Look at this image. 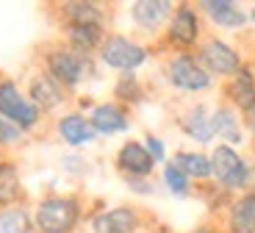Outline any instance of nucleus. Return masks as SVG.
I'll use <instances>...</instances> for the list:
<instances>
[{"label": "nucleus", "mask_w": 255, "mask_h": 233, "mask_svg": "<svg viewBox=\"0 0 255 233\" xmlns=\"http://www.w3.org/2000/svg\"><path fill=\"white\" fill-rule=\"evenodd\" d=\"M78 220H81V203L64 195L45 197L33 214V225L39 233H72Z\"/></svg>", "instance_id": "obj_1"}, {"label": "nucleus", "mask_w": 255, "mask_h": 233, "mask_svg": "<svg viewBox=\"0 0 255 233\" xmlns=\"http://www.w3.org/2000/svg\"><path fill=\"white\" fill-rule=\"evenodd\" d=\"M0 117L19 128V131L25 133L31 128L39 125L42 120V111L31 103V97L11 81V78L0 75Z\"/></svg>", "instance_id": "obj_2"}, {"label": "nucleus", "mask_w": 255, "mask_h": 233, "mask_svg": "<svg viewBox=\"0 0 255 233\" xmlns=\"http://www.w3.org/2000/svg\"><path fill=\"white\" fill-rule=\"evenodd\" d=\"M92 61L89 56L75 53L72 47H56L47 53V75L61 86H78L83 78H89Z\"/></svg>", "instance_id": "obj_3"}, {"label": "nucleus", "mask_w": 255, "mask_h": 233, "mask_svg": "<svg viewBox=\"0 0 255 233\" xmlns=\"http://www.w3.org/2000/svg\"><path fill=\"white\" fill-rule=\"evenodd\" d=\"M100 58L111 69L133 72L136 67H141L147 61V50L128 36H109V39H103V44H100Z\"/></svg>", "instance_id": "obj_4"}, {"label": "nucleus", "mask_w": 255, "mask_h": 233, "mask_svg": "<svg viewBox=\"0 0 255 233\" xmlns=\"http://www.w3.org/2000/svg\"><path fill=\"white\" fill-rule=\"evenodd\" d=\"M166 75H169L172 86L180 92H203L211 86V75L205 72L200 58L191 56V53H178L166 67Z\"/></svg>", "instance_id": "obj_5"}, {"label": "nucleus", "mask_w": 255, "mask_h": 233, "mask_svg": "<svg viewBox=\"0 0 255 233\" xmlns=\"http://www.w3.org/2000/svg\"><path fill=\"white\" fill-rule=\"evenodd\" d=\"M211 170H214L217 181L222 183L225 189H239V186H244L247 178H250L247 164H244L242 156H239L230 145H219L217 150H214V156H211Z\"/></svg>", "instance_id": "obj_6"}, {"label": "nucleus", "mask_w": 255, "mask_h": 233, "mask_svg": "<svg viewBox=\"0 0 255 233\" xmlns=\"http://www.w3.org/2000/svg\"><path fill=\"white\" fill-rule=\"evenodd\" d=\"M200 64L205 67V72H214V75H236L242 69L239 61V53L230 47L222 39H208V42L200 47Z\"/></svg>", "instance_id": "obj_7"}, {"label": "nucleus", "mask_w": 255, "mask_h": 233, "mask_svg": "<svg viewBox=\"0 0 255 233\" xmlns=\"http://www.w3.org/2000/svg\"><path fill=\"white\" fill-rule=\"evenodd\" d=\"M166 39L175 47H191V44L200 39V19L194 14L191 6H180L175 8L172 19H169V28H166Z\"/></svg>", "instance_id": "obj_8"}, {"label": "nucleus", "mask_w": 255, "mask_h": 233, "mask_svg": "<svg viewBox=\"0 0 255 233\" xmlns=\"http://www.w3.org/2000/svg\"><path fill=\"white\" fill-rule=\"evenodd\" d=\"M28 97L31 103L39 108V111H50V108H58L64 103V86L58 81H53L47 72H36L28 81Z\"/></svg>", "instance_id": "obj_9"}, {"label": "nucleus", "mask_w": 255, "mask_h": 233, "mask_svg": "<svg viewBox=\"0 0 255 233\" xmlns=\"http://www.w3.org/2000/svg\"><path fill=\"white\" fill-rule=\"evenodd\" d=\"M117 167L125 172L128 178H147L153 172L155 161L150 158L147 147L141 142H125L117 153Z\"/></svg>", "instance_id": "obj_10"}, {"label": "nucleus", "mask_w": 255, "mask_h": 233, "mask_svg": "<svg viewBox=\"0 0 255 233\" xmlns=\"http://www.w3.org/2000/svg\"><path fill=\"white\" fill-rule=\"evenodd\" d=\"M139 228V217H136L133 208H111V211H103L92 220V231L95 233H133Z\"/></svg>", "instance_id": "obj_11"}, {"label": "nucleus", "mask_w": 255, "mask_h": 233, "mask_svg": "<svg viewBox=\"0 0 255 233\" xmlns=\"http://www.w3.org/2000/svg\"><path fill=\"white\" fill-rule=\"evenodd\" d=\"M95 133H120V131H128L130 120H128V111L117 103H100V106L92 108V117H89Z\"/></svg>", "instance_id": "obj_12"}, {"label": "nucleus", "mask_w": 255, "mask_h": 233, "mask_svg": "<svg viewBox=\"0 0 255 233\" xmlns=\"http://www.w3.org/2000/svg\"><path fill=\"white\" fill-rule=\"evenodd\" d=\"M180 128L186 131V136H191L194 142H200V145H208L211 139L217 136V133H214V120H211V114L205 106H191L189 111L180 117Z\"/></svg>", "instance_id": "obj_13"}, {"label": "nucleus", "mask_w": 255, "mask_h": 233, "mask_svg": "<svg viewBox=\"0 0 255 233\" xmlns=\"http://www.w3.org/2000/svg\"><path fill=\"white\" fill-rule=\"evenodd\" d=\"M169 14H172V3H166V0H139V3L130 6L133 22L141 28H147V31L161 28V22H164Z\"/></svg>", "instance_id": "obj_14"}, {"label": "nucleus", "mask_w": 255, "mask_h": 233, "mask_svg": "<svg viewBox=\"0 0 255 233\" xmlns=\"http://www.w3.org/2000/svg\"><path fill=\"white\" fill-rule=\"evenodd\" d=\"M58 136L72 147H83L95 139V128L83 114H67L58 120Z\"/></svg>", "instance_id": "obj_15"}, {"label": "nucleus", "mask_w": 255, "mask_h": 233, "mask_svg": "<svg viewBox=\"0 0 255 233\" xmlns=\"http://www.w3.org/2000/svg\"><path fill=\"white\" fill-rule=\"evenodd\" d=\"M200 8H205V14L222 28H242L247 22V14L228 0H205V3H200Z\"/></svg>", "instance_id": "obj_16"}, {"label": "nucleus", "mask_w": 255, "mask_h": 233, "mask_svg": "<svg viewBox=\"0 0 255 233\" xmlns=\"http://www.w3.org/2000/svg\"><path fill=\"white\" fill-rule=\"evenodd\" d=\"M228 92L239 108H244L247 114H255V75L250 69H239L230 81Z\"/></svg>", "instance_id": "obj_17"}, {"label": "nucleus", "mask_w": 255, "mask_h": 233, "mask_svg": "<svg viewBox=\"0 0 255 233\" xmlns=\"http://www.w3.org/2000/svg\"><path fill=\"white\" fill-rule=\"evenodd\" d=\"M67 39L75 53L89 56L103 44V28L100 25H67Z\"/></svg>", "instance_id": "obj_18"}, {"label": "nucleus", "mask_w": 255, "mask_h": 233, "mask_svg": "<svg viewBox=\"0 0 255 233\" xmlns=\"http://www.w3.org/2000/svg\"><path fill=\"white\" fill-rule=\"evenodd\" d=\"M172 164L178 167L186 178H208V175H214V170H211V158L203 156V153H194V150L175 153Z\"/></svg>", "instance_id": "obj_19"}, {"label": "nucleus", "mask_w": 255, "mask_h": 233, "mask_svg": "<svg viewBox=\"0 0 255 233\" xmlns=\"http://www.w3.org/2000/svg\"><path fill=\"white\" fill-rule=\"evenodd\" d=\"M64 17L70 19V25H100L103 28V8L97 3H86V0L64 3Z\"/></svg>", "instance_id": "obj_20"}, {"label": "nucleus", "mask_w": 255, "mask_h": 233, "mask_svg": "<svg viewBox=\"0 0 255 233\" xmlns=\"http://www.w3.org/2000/svg\"><path fill=\"white\" fill-rule=\"evenodd\" d=\"M230 228H233V233H255V195H247L233 203Z\"/></svg>", "instance_id": "obj_21"}, {"label": "nucleus", "mask_w": 255, "mask_h": 233, "mask_svg": "<svg viewBox=\"0 0 255 233\" xmlns=\"http://www.w3.org/2000/svg\"><path fill=\"white\" fill-rule=\"evenodd\" d=\"M211 120H214V133L217 136H222L230 145H239L242 142V128H239L236 114L230 111V108H225V106L217 108V111L211 114Z\"/></svg>", "instance_id": "obj_22"}, {"label": "nucleus", "mask_w": 255, "mask_h": 233, "mask_svg": "<svg viewBox=\"0 0 255 233\" xmlns=\"http://www.w3.org/2000/svg\"><path fill=\"white\" fill-rule=\"evenodd\" d=\"M19 197V172L11 161H0V206L6 208Z\"/></svg>", "instance_id": "obj_23"}, {"label": "nucleus", "mask_w": 255, "mask_h": 233, "mask_svg": "<svg viewBox=\"0 0 255 233\" xmlns=\"http://www.w3.org/2000/svg\"><path fill=\"white\" fill-rule=\"evenodd\" d=\"M0 233H31V214L25 208H0Z\"/></svg>", "instance_id": "obj_24"}, {"label": "nucleus", "mask_w": 255, "mask_h": 233, "mask_svg": "<svg viewBox=\"0 0 255 233\" xmlns=\"http://www.w3.org/2000/svg\"><path fill=\"white\" fill-rule=\"evenodd\" d=\"M164 183L169 186L172 195H189V178H186L175 164H166L164 167Z\"/></svg>", "instance_id": "obj_25"}, {"label": "nucleus", "mask_w": 255, "mask_h": 233, "mask_svg": "<svg viewBox=\"0 0 255 233\" xmlns=\"http://www.w3.org/2000/svg\"><path fill=\"white\" fill-rule=\"evenodd\" d=\"M19 142H22V131H19L14 122L0 117V147H14V145H19Z\"/></svg>", "instance_id": "obj_26"}, {"label": "nucleus", "mask_w": 255, "mask_h": 233, "mask_svg": "<svg viewBox=\"0 0 255 233\" xmlns=\"http://www.w3.org/2000/svg\"><path fill=\"white\" fill-rule=\"evenodd\" d=\"M117 97H125V100H139V89H136V78L125 75L117 83Z\"/></svg>", "instance_id": "obj_27"}, {"label": "nucleus", "mask_w": 255, "mask_h": 233, "mask_svg": "<svg viewBox=\"0 0 255 233\" xmlns=\"http://www.w3.org/2000/svg\"><path fill=\"white\" fill-rule=\"evenodd\" d=\"M147 153H150V158H153L155 164L158 161H164V145H161V139H155V136H147Z\"/></svg>", "instance_id": "obj_28"}, {"label": "nucleus", "mask_w": 255, "mask_h": 233, "mask_svg": "<svg viewBox=\"0 0 255 233\" xmlns=\"http://www.w3.org/2000/svg\"><path fill=\"white\" fill-rule=\"evenodd\" d=\"M250 125H253V133H255V120H250Z\"/></svg>", "instance_id": "obj_29"}, {"label": "nucleus", "mask_w": 255, "mask_h": 233, "mask_svg": "<svg viewBox=\"0 0 255 233\" xmlns=\"http://www.w3.org/2000/svg\"><path fill=\"white\" fill-rule=\"evenodd\" d=\"M197 233H211V231H197Z\"/></svg>", "instance_id": "obj_30"}, {"label": "nucleus", "mask_w": 255, "mask_h": 233, "mask_svg": "<svg viewBox=\"0 0 255 233\" xmlns=\"http://www.w3.org/2000/svg\"><path fill=\"white\" fill-rule=\"evenodd\" d=\"M253 19H255V11H253Z\"/></svg>", "instance_id": "obj_31"}]
</instances>
